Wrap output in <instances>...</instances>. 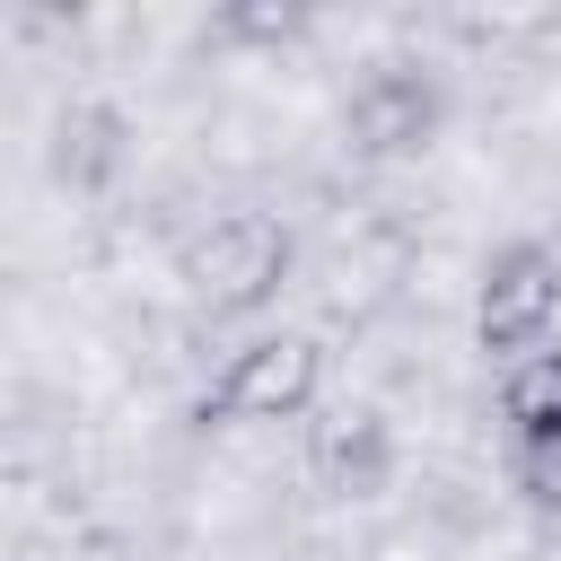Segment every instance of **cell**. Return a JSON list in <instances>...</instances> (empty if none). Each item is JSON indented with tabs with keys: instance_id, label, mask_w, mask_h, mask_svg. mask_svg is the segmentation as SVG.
<instances>
[{
	"instance_id": "7",
	"label": "cell",
	"mask_w": 561,
	"mask_h": 561,
	"mask_svg": "<svg viewBox=\"0 0 561 561\" xmlns=\"http://www.w3.org/2000/svg\"><path fill=\"white\" fill-rule=\"evenodd\" d=\"M105 131H114V114H96V105H79V114L61 123V175H70V167H79V175H96V167L114 158V140H105Z\"/></svg>"
},
{
	"instance_id": "4",
	"label": "cell",
	"mask_w": 561,
	"mask_h": 561,
	"mask_svg": "<svg viewBox=\"0 0 561 561\" xmlns=\"http://www.w3.org/2000/svg\"><path fill=\"white\" fill-rule=\"evenodd\" d=\"M351 149H368V158H403V149H421L430 131H438V88L421 79V70H377V79H359L351 88Z\"/></svg>"
},
{
	"instance_id": "2",
	"label": "cell",
	"mask_w": 561,
	"mask_h": 561,
	"mask_svg": "<svg viewBox=\"0 0 561 561\" xmlns=\"http://www.w3.org/2000/svg\"><path fill=\"white\" fill-rule=\"evenodd\" d=\"M316 377H324V359L307 333H263L228 359V377L210 386V412L219 421H298L316 403Z\"/></svg>"
},
{
	"instance_id": "3",
	"label": "cell",
	"mask_w": 561,
	"mask_h": 561,
	"mask_svg": "<svg viewBox=\"0 0 561 561\" xmlns=\"http://www.w3.org/2000/svg\"><path fill=\"white\" fill-rule=\"evenodd\" d=\"M552 316H561V263H552L543 245L491 254L482 298H473V333H482L491 351H526V342H543Z\"/></svg>"
},
{
	"instance_id": "1",
	"label": "cell",
	"mask_w": 561,
	"mask_h": 561,
	"mask_svg": "<svg viewBox=\"0 0 561 561\" xmlns=\"http://www.w3.org/2000/svg\"><path fill=\"white\" fill-rule=\"evenodd\" d=\"M184 280L210 307H263L289 280V228L272 210H228L184 237Z\"/></svg>"
},
{
	"instance_id": "6",
	"label": "cell",
	"mask_w": 561,
	"mask_h": 561,
	"mask_svg": "<svg viewBox=\"0 0 561 561\" xmlns=\"http://www.w3.org/2000/svg\"><path fill=\"white\" fill-rule=\"evenodd\" d=\"M316 456H324V473L377 482V465H386V430H377V412H333V421L316 430Z\"/></svg>"
},
{
	"instance_id": "5",
	"label": "cell",
	"mask_w": 561,
	"mask_h": 561,
	"mask_svg": "<svg viewBox=\"0 0 561 561\" xmlns=\"http://www.w3.org/2000/svg\"><path fill=\"white\" fill-rule=\"evenodd\" d=\"M500 412L517 421L526 447H561V351H526L500 386Z\"/></svg>"
}]
</instances>
